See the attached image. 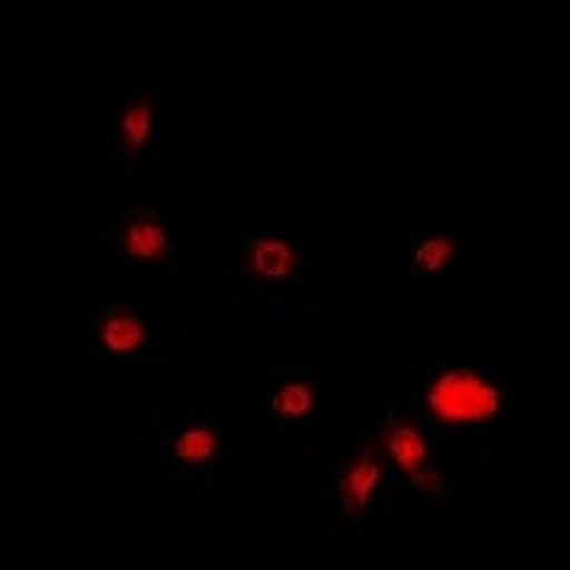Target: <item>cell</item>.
I'll return each mask as SVG.
<instances>
[{"label": "cell", "instance_id": "1", "mask_svg": "<svg viewBox=\"0 0 570 570\" xmlns=\"http://www.w3.org/2000/svg\"><path fill=\"white\" fill-rule=\"evenodd\" d=\"M428 405L445 422H485L497 414V389L482 380L476 371H448L428 391Z\"/></svg>", "mask_w": 570, "mask_h": 570}, {"label": "cell", "instance_id": "2", "mask_svg": "<svg viewBox=\"0 0 570 570\" xmlns=\"http://www.w3.org/2000/svg\"><path fill=\"white\" fill-rule=\"evenodd\" d=\"M120 252L142 263H160L169 254V234L163 232L155 214H131L120 234Z\"/></svg>", "mask_w": 570, "mask_h": 570}, {"label": "cell", "instance_id": "3", "mask_svg": "<svg viewBox=\"0 0 570 570\" xmlns=\"http://www.w3.org/2000/svg\"><path fill=\"white\" fill-rule=\"evenodd\" d=\"M246 259L248 272L257 279H266V283L292 279L299 268L294 248L283 240H274V237H259V240H254L248 246Z\"/></svg>", "mask_w": 570, "mask_h": 570}, {"label": "cell", "instance_id": "4", "mask_svg": "<svg viewBox=\"0 0 570 570\" xmlns=\"http://www.w3.org/2000/svg\"><path fill=\"white\" fill-rule=\"evenodd\" d=\"M385 445H389L391 456L400 462V468L409 473L416 485L425 488L428 482H434V476L428 473V448L422 434L414 425H396L391 428L389 436H385Z\"/></svg>", "mask_w": 570, "mask_h": 570}, {"label": "cell", "instance_id": "5", "mask_svg": "<svg viewBox=\"0 0 570 570\" xmlns=\"http://www.w3.org/2000/svg\"><path fill=\"white\" fill-rule=\"evenodd\" d=\"M380 476H383V462L376 460L374 454L356 456L351 462L348 473L343 476V505L348 511H365Z\"/></svg>", "mask_w": 570, "mask_h": 570}, {"label": "cell", "instance_id": "6", "mask_svg": "<svg viewBox=\"0 0 570 570\" xmlns=\"http://www.w3.org/2000/svg\"><path fill=\"white\" fill-rule=\"evenodd\" d=\"M100 343L111 351V354H131L142 345L146 340V328H142L140 320L135 314L115 312L98 325Z\"/></svg>", "mask_w": 570, "mask_h": 570}, {"label": "cell", "instance_id": "7", "mask_svg": "<svg viewBox=\"0 0 570 570\" xmlns=\"http://www.w3.org/2000/svg\"><path fill=\"white\" fill-rule=\"evenodd\" d=\"M151 126H155V109H151L149 98H140L120 115V146H124V151H129V155L140 151L149 142Z\"/></svg>", "mask_w": 570, "mask_h": 570}, {"label": "cell", "instance_id": "8", "mask_svg": "<svg viewBox=\"0 0 570 570\" xmlns=\"http://www.w3.org/2000/svg\"><path fill=\"white\" fill-rule=\"evenodd\" d=\"M214 448H217V436H214L212 428H188L186 434L177 440L175 456L177 462H186V465H203V462L212 460Z\"/></svg>", "mask_w": 570, "mask_h": 570}, {"label": "cell", "instance_id": "9", "mask_svg": "<svg viewBox=\"0 0 570 570\" xmlns=\"http://www.w3.org/2000/svg\"><path fill=\"white\" fill-rule=\"evenodd\" d=\"M314 405V391L303 383H292L279 389L277 400H274V411L279 416H292V420H299L312 411Z\"/></svg>", "mask_w": 570, "mask_h": 570}, {"label": "cell", "instance_id": "10", "mask_svg": "<svg viewBox=\"0 0 570 570\" xmlns=\"http://www.w3.org/2000/svg\"><path fill=\"white\" fill-rule=\"evenodd\" d=\"M451 254H454V246L448 237H434V240L422 243L414 254V272H440L448 266Z\"/></svg>", "mask_w": 570, "mask_h": 570}]
</instances>
